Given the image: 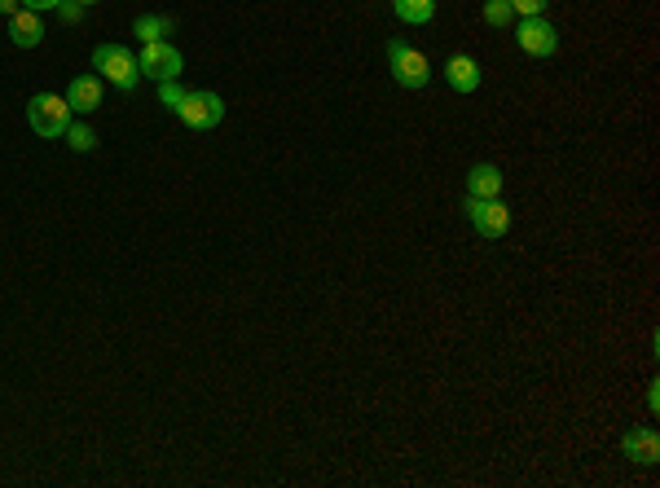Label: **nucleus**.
<instances>
[{
    "label": "nucleus",
    "mask_w": 660,
    "mask_h": 488,
    "mask_svg": "<svg viewBox=\"0 0 660 488\" xmlns=\"http://www.w3.org/2000/svg\"><path fill=\"white\" fill-rule=\"evenodd\" d=\"M80 5H84V9H88V5H97V0H80Z\"/></svg>",
    "instance_id": "22"
},
{
    "label": "nucleus",
    "mask_w": 660,
    "mask_h": 488,
    "mask_svg": "<svg viewBox=\"0 0 660 488\" xmlns=\"http://www.w3.org/2000/svg\"><path fill=\"white\" fill-rule=\"evenodd\" d=\"M58 14H62V22H80L84 18V5H80V0H62Z\"/></svg>",
    "instance_id": "19"
},
{
    "label": "nucleus",
    "mask_w": 660,
    "mask_h": 488,
    "mask_svg": "<svg viewBox=\"0 0 660 488\" xmlns=\"http://www.w3.org/2000/svg\"><path fill=\"white\" fill-rule=\"evenodd\" d=\"M467 198H502V172L493 163H476L467 172Z\"/></svg>",
    "instance_id": "12"
},
{
    "label": "nucleus",
    "mask_w": 660,
    "mask_h": 488,
    "mask_svg": "<svg viewBox=\"0 0 660 488\" xmlns=\"http://www.w3.org/2000/svg\"><path fill=\"white\" fill-rule=\"evenodd\" d=\"M9 40H14L18 49H36L44 40V22H40L36 9H18V14L9 18Z\"/></svg>",
    "instance_id": "11"
},
{
    "label": "nucleus",
    "mask_w": 660,
    "mask_h": 488,
    "mask_svg": "<svg viewBox=\"0 0 660 488\" xmlns=\"http://www.w3.org/2000/svg\"><path fill=\"white\" fill-rule=\"evenodd\" d=\"M93 66L106 75V84L119 88V93H132V88L141 84L137 53L124 49V44H97V49H93Z\"/></svg>",
    "instance_id": "1"
},
{
    "label": "nucleus",
    "mask_w": 660,
    "mask_h": 488,
    "mask_svg": "<svg viewBox=\"0 0 660 488\" xmlns=\"http://www.w3.org/2000/svg\"><path fill=\"white\" fill-rule=\"evenodd\" d=\"M62 97H66V106H71L75 115H93V110H102V102H106L102 75H75Z\"/></svg>",
    "instance_id": "8"
},
{
    "label": "nucleus",
    "mask_w": 660,
    "mask_h": 488,
    "mask_svg": "<svg viewBox=\"0 0 660 488\" xmlns=\"http://www.w3.org/2000/svg\"><path fill=\"white\" fill-rule=\"evenodd\" d=\"M181 97H185V88H181V84H176V80H168V84H159V102H163V106H168V110H176V106H181Z\"/></svg>",
    "instance_id": "18"
},
{
    "label": "nucleus",
    "mask_w": 660,
    "mask_h": 488,
    "mask_svg": "<svg viewBox=\"0 0 660 488\" xmlns=\"http://www.w3.org/2000/svg\"><path fill=\"white\" fill-rule=\"evenodd\" d=\"M75 110L66 106L62 93H36L27 102V124L36 128V137H62L66 124H71Z\"/></svg>",
    "instance_id": "2"
},
{
    "label": "nucleus",
    "mask_w": 660,
    "mask_h": 488,
    "mask_svg": "<svg viewBox=\"0 0 660 488\" xmlns=\"http://www.w3.org/2000/svg\"><path fill=\"white\" fill-rule=\"evenodd\" d=\"M515 44H520L528 58H550V53L559 49V27L546 14L542 18H520V27H515Z\"/></svg>",
    "instance_id": "7"
},
{
    "label": "nucleus",
    "mask_w": 660,
    "mask_h": 488,
    "mask_svg": "<svg viewBox=\"0 0 660 488\" xmlns=\"http://www.w3.org/2000/svg\"><path fill=\"white\" fill-rule=\"evenodd\" d=\"M484 22H489V27H511L515 22L511 0H484Z\"/></svg>",
    "instance_id": "16"
},
{
    "label": "nucleus",
    "mask_w": 660,
    "mask_h": 488,
    "mask_svg": "<svg viewBox=\"0 0 660 488\" xmlns=\"http://www.w3.org/2000/svg\"><path fill=\"white\" fill-rule=\"evenodd\" d=\"M462 212H467L471 229H476L480 238H489V242L506 238V229H511V207H506L502 198H467Z\"/></svg>",
    "instance_id": "3"
},
{
    "label": "nucleus",
    "mask_w": 660,
    "mask_h": 488,
    "mask_svg": "<svg viewBox=\"0 0 660 488\" xmlns=\"http://www.w3.org/2000/svg\"><path fill=\"white\" fill-rule=\"evenodd\" d=\"M396 18L410 22V27H423V22L436 18V0H392Z\"/></svg>",
    "instance_id": "14"
},
{
    "label": "nucleus",
    "mask_w": 660,
    "mask_h": 488,
    "mask_svg": "<svg viewBox=\"0 0 660 488\" xmlns=\"http://www.w3.org/2000/svg\"><path fill=\"white\" fill-rule=\"evenodd\" d=\"M445 80L454 93H476L480 88V62L467 58V53H454V58L445 62Z\"/></svg>",
    "instance_id": "10"
},
{
    "label": "nucleus",
    "mask_w": 660,
    "mask_h": 488,
    "mask_svg": "<svg viewBox=\"0 0 660 488\" xmlns=\"http://www.w3.org/2000/svg\"><path fill=\"white\" fill-rule=\"evenodd\" d=\"M62 0H22V9H36V14H44V9H58Z\"/></svg>",
    "instance_id": "20"
},
{
    "label": "nucleus",
    "mask_w": 660,
    "mask_h": 488,
    "mask_svg": "<svg viewBox=\"0 0 660 488\" xmlns=\"http://www.w3.org/2000/svg\"><path fill=\"white\" fill-rule=\"evenodd\" d=\"M62 141H66V146H71L75 154H88V150H97V132L88 128V124H66Z\"/></svg>",
    "instance_id": "15"
},
{
    "label": "nucleus",
    "mask_w": 660,
    "mask_h": 488,
    "mask_svg": "<svg viewBox=\"0 0 660 488\" xmlns=\"http://www.w3.org/2000/svg\"><path fill=\"white\" fill-rule=\"evenodd\" d=\"M511 9H515V18H542L550 9V0H511Z\"/></svg>",
    "instance_id": "17"
},
{
    "label": "nucleus",
    "mask_w": 660,
    "mask_h": 488,
    "mask_svg": "<svg viewBox=\"0 0 660 488\" xmlns=\"http://www.w3.org/2000/svg\"><path fill=\"white\" fill-rule=\"evenodd\" d=\"M621 449H625V458L638 462V467H656L660 462V436H656V427H634L630 436L621 440Z\"/></svg>",
    "instance_id": "9"
},
{
    "label": "nucleus",
    "mask_w": 660,
    "mask_h": 488,
    "mask_svg": "<svg viewBox=\"0 0 660 488\" xmlns=\"http://www.w3.org/2000/svg\"><path fill=\"white\" fill-rule=\"evenodd\" d=\"M18 9H22V0H0V14H5V18H14Z\"/></svg>",
    "instance_id": "21"
},
{
    "label": "nucleus",
    "mask_w": 660,
    "mask_h": 488,
    "mask_svg": "<svg viewBox=\"0 0 660 488\" xmlns=\"http://www.w3.org/2000/svg\"><path fill=\"white\" fill-rule=\"evenodd\" d=\"M132 31L141 36V44H154V40H163V36H172L176 31V22L168 14H141L137 22H132Z\"/></svg>",
    "instance_id": "13"
},
{
    "label": "nucleus",
    "mask_w": 660,
    "mask_h": 488,
    "mask_svg": "<svg viewBox=\"0 0 660 488\" xmlns=\"http://www.w3.org/2000/svg\"><path fill=\"white\" fill-rule=\"evenodd\" d=\"M141 75L154 84H168V80H181V71H185V58L176 53V44L168 40H154V44H141Z\"/></svg>",
    "instance_id": "5"
},
{
    "label": "nucleus",
    "mask_w": 660,
    "mask_h": 488,
    "mask_svg": "<svg viewBox=\"0 0 660 488\" xmlns=\"http://www.w3.org/2000/svg\"><path fill=\"white\" fill-rule=\"evenodd\" d=\"M172 115L181 119L185 128H194V132H212L220 119H225V102H220L216 93H185L181 106H176Z\"/></svg>",
    "instance_id": "6"
},
{
    "label": "nucleus",
    "mask_w": 660,
    "mask_h": 488,
    "mask_svg": "<svg viewBox=\"0 0 660 488\" xmlns=\"http://www.w3.org/2000/svg\"><path fill=\"white\" fill-rule=\"evenodd\" d=\"M388 66H392V80L401 88H427L432 80V66L418 49H410L405 40H388Z\"/></svg>",
    "instance_id": "4"
}]
</instances>
